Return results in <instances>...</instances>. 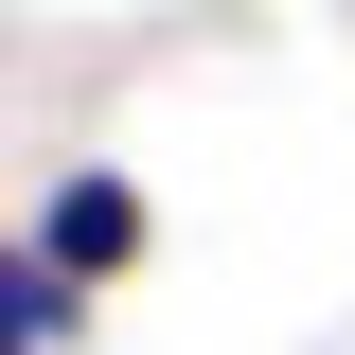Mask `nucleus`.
I'll list each match as a JSON object with an SVG mask.
<instances>
[{
	"label": "nucleus",
	"mask_w": 355,
	"mask_h": 355,
	"mask_svg": "<svg viewBox=\"0 0 355 355\" xmlns=\"http://www.w3.org/2000/svg\"><path fill=\"white\" fill-rule=\"evenodd\" d=\"M36 249L71 266V284H125V266L160 249V214H142L125 160H53V178H36Z\"/></svg>",
	"instance_id": "1"
},
{
	"label": "nucleus",
	"mask_w": 355,
	"mask_h": 355,
	"mask_svg": "<svg viewBox=\"0 0 355 355\" xmlns=\"http://www.w3.org/2000/svg\"><path fill=\"white\" fill-rule=\"evenodd\" d=\"M89 302H107V284H71L36 231L0 249V355H71V338H89Z\"/></svg>",
	"instance_id": "2"
}]
</instances>
